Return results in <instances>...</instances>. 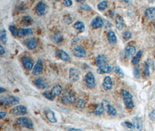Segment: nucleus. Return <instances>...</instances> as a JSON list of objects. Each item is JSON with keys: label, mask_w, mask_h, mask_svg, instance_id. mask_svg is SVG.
Returning <instances> with one entry per match:
<instances>
[{"label": "nucleus", "mask_w": 155, "mask_h": 131, "mask_svg": "<svg viewBox=\"0 0 155 131\" xmlns=\"http://www.w3.org/2000/svg\"><path fill=\"white\" fill-rule=\"evenodd\" d=\"M121 95L125 107L128 109H132L134 107L133 96L126 90H122Z\"/></svg>", "instance_id": "f257e3e1"}, {"label": "nucleus", "mask_w": 155, "mask_h": 131, "mask_svg": "<svg viewBox=\"0 0 155 131\" xmlns=\"http://www.w3.org/2000/svg\"><path fill=\"white\" fill-rule=\"evenodd\" d=\"M19 102V98L13 96H5L3 98H1V103L5 106H15L17 105Z\"/></svg>", "instance_id": "f03ea898"}, {"label": "nucleus", "mask_w": 155, "mask_h": 131, "mask_svg": "<svg viewBox=\"0 0 155 131\" xmlns=\"http://www.w3.org/2000/svg\"><path fill=\"white\" fill-rule=\"evenodd\" d=\"M17 124L22 127H26L29 130L33 129V124L32 121L26 117L19 118L17 119Z\"/></svg>", "instance_id": "7ed1b4c3"}, {"label": "nucleus", "mask_w": 155, "mask_h": 131, "mask_svg": "<svg viewBox=\"0 0 155 131\" xmlns=\"http://www.w3.org/2000/svg\"><path fill=\"white\" fill-rule=\"evenodd\" d=\"M84 82L86 85L90 89H93L96 85V80L95 76L91 72H88L85 75Z\"/></svg>", "instance_id": "20e7f679"}, {"label": "nucleus", "mask_w": 155, "mask_h": 131, "mask_svg": "<svg viewBox=\"0 0 155 131\" xmlns=\"http://www.w3.org/2000/svg\"><path fill=\"white\" fill-rule=\"evenodd\" d=\"M76 100V96L75 94L71 92V91H66L63 94L62 98V101L64 104L73 103Z\"/></svg>", "instance_id": "39448f33"}, {"label": "nucleus", "mask_w": 155, "mask_h": 131, "mask_svg": "<svg viewBox=\"0 0 155 131\" xmlns=\"http://www.w3.org/2000/svg\"><path fill=\"white\" fill-rule=\"evenodd\" d=\"M133 127L130 131H142L143 129L142 120L139 117H135L133 119Z\"/></svg>", "instance_id": "423d86ee"}, {"label": "nucleus", "mask_w": 155, "mask_h": 131, "mask_svg": "<svg viewBox=\"0 0 155 131\" xmlns=\"http://www.w3.org/2000/svg\"><path fill=\"white\" fill-rule=\"evenodd\" d=\"M46 9H47L46 4L43 1H40L37 4L35 7V12L37 14V15L40 17H42L45 15L46 12Z\"/></svg>", "instance_id": "0eeeda50"}, {"label": "nucleus", "mask_w": 155, "mask_h": 131, "mask_svg": "<svg viewBox=\"0 0 155 131\" xmlns=\"http://www.w3.org/2000/svg\"><path fill=\"white\" fill-rule=\"evenodd\" d=\"M12 114L14 115H23L27 113V108L23 105H19L14 107L12 110Z\"/></svg>", "instance_id": "6e6552de"}, {"label": "nucleus", "mask_w": 155, "mask_h": 131, "mask_svg": "<svg viewBox=\"0 0 155 131\" xmlns=\"http://www.w3.org/2000/svg\"><path fill=\"white\" fill-rule=\"evenodd\" d=\"M69 79L72 82H75L80 78V72L78 69L72 67L69 69Z\"/></svg>", "instance_id": "1a4fd4ad"}, {"label": "nucleus", "mask_w": 155, "mask_h": 131, "mask_svg": "<svg viewBox=\"0 0 155 131\" xmlns=\"http://www.w3.org/2000/svg\"><path fill=\"white\" fill-rule=\"evenodd\" d=\"M24 45L29 50H33L37 47L38 45L37 40L35 38H28L23 41Z\"/></svg>", "instance_id": "9d476101"}, {"label": "nucleus", "mask_w": 155, "mask_h": 131, "mask_svg": "<svg viewBox=\"0 0 155 131\" xmlns=\"http://www.w3.org/2000/svg\"><path fill=\"white\" fill-rule=\"evenodd\" d=\"M72 52L74 56L79 58L85 57L87 55L86 50L80 46L74 47L72 50Z\"/></svg>", "instance_id": "9b49d317"}, {"label": "nucleus", "mask_w": 155, "mask_h": 131, "mask_svg": "<svg viewBox=\"0 0 155 131\" xmlns=\"http://www.w3.org/2000/svg\"><path fill=\"white\" fill-rule=\"evenodd\" d=\"M22 62L24 67L28 71H31L33 67V60L29 56H25L22 59Z\"/></svg>", "instance_id": "f8f14e48"}, {"label": "nucleus", "mask_w": 155, "mask_h": 131, "mask_svg": "<svg viewBox=\"0 0 155 131\" xmlns=\"http://www.w3.org/2000/svg\"><path fill=\"white\" fill-rule=\"evenodd\" d=\"M34 84L36 88L40 90H44L48 88V85L45 81L41 77H37L34 80Z\"/></svg>", "instance_id": "ddd939ff"}, {"label": "nucleus", "mask_w": 155, "mask_h": 131, "mask_svg": "<svg viewBox=\"0 0 155 131\" xmlns=\"http://www.w3.org/2000/svg\"><path fill=\"white\" fill-rule=\"evenodd\" d=\"M55 54L56 56L62 61H68L70 59V56H69V54L66 51L63 50L61 49L57 50L55 52Z\"/></svg>", "instance_id": "4468645a"}, {"label": "nucleus", "mask_w": 155, "mask_h": 131, "mask_svg": "<svg viewBox=\"0 0 155 131\" xmlns=\"http://www.w3.org/2000/svg\"><path fill=\"white\" fill-rule=\"evenodd\" d=\"M104 24L103 20L100 17H97L91 21V26L93 29H97L100 28H102Z\"/></svg>", "instance_id": "2eb2a0df"}, {"label": "nucleus", "mask_w": 155, "mask_h": 131, "mask_svg": "<svg viewBox=\"0 0 155 131\" xmlns=\"http://www.w3.org/2000/svg\"><path fill=\"white\" fill-rule=\"evenodd\" d=\"M33 31L31 28H20L17 31V36L19 38H24L33 35Z\"/></svg>", "instance_id": "dca6fc26"}, {"label": "nucleus", "mask_w": 155, "mask_h": 131, "mask_svg": "<svg viewBox=\"0 0 155 131\" xmlns=\"http://www.w3.org/2000/svg\"><path fill=\"white\" fill-rule=\"evenodd\" d=\"M43 62L41 59H38L33 69L32 74L35 75H40L43 71Z\"/></svg>", "instance_id": "f3484780"}, {"label": "nucleus", "mask_w": 155, "mask_h": 131, "mask_svg": "<svg viewBox=\"0 0 155 131\" xmlns=\"http://www.w3.org/2000/svg\"><path fill=\"white\" fill-rule=\"evenodd\" d=\"M103 89L106 90H109L112 89L113 88V82L112 78L109 76H106L104 78L103 81Z\"/></svg>", "instance_id": "a211bd4d"}, {"label": "nucleus", "mask_w": 155, "mask_h": 131, "mask_svg": "<svg viewBox=\"0 0 155 131\" xmlns=\"http://www.w3.org/2000/svg\"><path fill=\"white\" fill-rule=\"evenodd\" d=\"M136 53V48L134 46H128L126 47L124 51V56L129 58L133 56Z\"/></svg>", "instance_id": "6ab92c4d"}, {"label": "nucleus", "mask_w": 155, "mask_h": 131, "mask_svg": "<svg viewBox=\"0 0 155 131\" xmlns=\"http://www.w3.org/2000/svg\"><path fill=\"white\" fill-rule=\"evenodd\" d=\"M112 71V67L108 64H105L102 66H101L98 68L97 73L99 74H109V73L111 72Z\"/></svg>", "instance_id": "aec40b11"}, {"label": "nucleus", "mask_w": 155, "mask_h": 131, "mask_svg": "<svg viewBox=\"0 0 155 131\" xmlns=\"http://www.w3.org/2000/svg\"><path fill=\"white\" fill-rule=\"evenodd\" d=\"M95 64L98 68L106 64V58L103 55H98L95 59Z\"/></svg>", "instance_id": "412c9836"}, {"label": "nucleus", "mask_w": 155, "mask_h": 131, "mask_svg": "<svg viewBox=\"0 0 155 131\" xmlns=\"http://www.w3.org/2000/svg\"><path fill=\"white\" fill-rule=\"evenodd\" d=\"M107 39H108V41L109 44L113 45V44H115L117 43V41H118L117 36L113 31L112 30L109 31L107 32Z\"/></svg>", "instance_id": "4be33fe9"}, {"label": "nucleus", "mask_w": 155, "mask_h": 131, "mask_svg": "<svg viewBox=\"0 0 155 131\" xmlns=\"http://www.w3.org/2000/svg\"><path fill=\"white\" fill-rule=\"evenodd\" d=\"M73 28L78 33H80L84 30L85 25L81 21H77L73 25Z\"/></svg>", "instance_id": "5701e85b"}, {"label": "nucleus", "mask_w": 155, "mask_h": 131, "mask_svg": "<svg viewBox=\"0 0 155 131\" xmlns=\"http://www.w3.org/2000/svg\"><path fill=\"white\" fill-rule=\"evenodd\" d=\"M145 17L148 19H153L155 18V8L151 7L146 9L144 12Z\"/></svg>", "instance_id": "b1692460"}, {"label": "nucleus", "mask_w": 155, "mask_h": 131, "mask_svg": "<svg viewBox=\"0 0 155 131\" xmlns=\"http://www.w3.org/2000/svg\"><path fill=\"white\" fill-rule=\"evenodd\" d=\"M45 115H46L47 118L48 119V120L50 122L56 123L57 122V119L56 118L55 113L51 110L48 109V110H46L45 111Z\"/></svg>", "instance_id": "393cba45"}, {"label": "nucleus", "mask_w": 155, "mask_h": 131, "mask_svg": "<svg viewBox=\"0 0 155 131\" xmlns=\"http://www.w3.org/2000/svg\"><path fill=\"white\" fill-rule=\"evenodd\" d=\"M115 23H116V26L117 28V29L119 30H121L124 26V21L123 18L118 15L116 18V20H115Z\"/></svg>", "instance_id": "a878e982"}, {"label": "nucleus", "mask_w": 155, "mask_h": 131, "mask_svg": "<svg viewBox=\"0 0 155 131\" xmlns=\"http://www.w3.org/2000/svg\"><path fill=\"white\" fill-rule=\"evenodd\" d=\"M52 40L56 43V44H61L62 43L63 40V37L62 35L60 33H55L52 36Z\"/></svg>", "instance_id": "bb28decb"}, {"label": "nucleus", "mask_w": 155, "mask_h": 131, "mask_svg": "<svg viewBox=\"0 0 155 131\" xmlns=\"http://www.w3.org/2000/svg\"><path fill=\"white\" fill-rule=\"evenodd\" d=\"M52 94L56 97V96H59L62 91V88L61 85H56L52 87L51 90H50Z\"/></svg>", "instance_id": "cd10ccee"}, {"label": "nucleus", "mask_w": 155, "mask_h": 131, "mask_svg": "<svg viewBox=\"0 0 155 131\" xmlns=\"http://www.w3.org/2000/svg\"><path fill=\"white\" fill-rule=\"evenodd\" d=\"M32 22H33V19L30 16H24L22 18L21 23L23 26H27L29 25H32Z\"/></svg>", "instance_id": "c85d7f7f"}, {"label": "nucleus", "mask_w": 155, "mask_h": 131, "mask_svg": "<svg viewBox=\"0 0 155 131\" xmlns=\"http://www.w3.org/2000/svg\"><path fill=\"white\" fill-rule=\"evenodd\" d=\"M105 108L103 106L102 103V104H98L95 108L94 113L97 115H100L102 114H103V112L105 111Z\"/></svg>", "instance_id": "c756f323"}, {"label": "nucleus", "mask_w": 155, "mask_h": 131, "mask_svg": "<svg viewBox=\"0 0 155 131\" xmlns=\"http://www.w3.org/2000/svg\"><path fill=\"white\" fill-rule=\"evenodd\" d=\"M142 55V50H139L138 51V52L137 53L136 55L134 56L132 59V63L134 65H138V63L140 61V59L141 58V56Z\"/></svg>", "instance_id": "7c9ffc66"}, {"label": "nucleus", "mask_w": 155, "mask_h": 131, "mask_svg": "<svg viewBox=\"0 0 155 131\" xmlns=\"http://www.w3.org/2000/svg\"><path fill=\"white\" fill-rule=\"evenodd\" d=\"M0 39L1 41L4 43V44H6L7 42V33H6V31L5 29H2L1 30L0 32Z\"/></svg>", "instance_id": "2f4dec72"}, {"label": "nucleus", "mask_w": 155, "mask_h": 131, "mask_svg": "<svg viewBox=\"0 0 155 131\" xmlns=\"http://www.w3.org/2000/svg\"><path fill=\"white\" fill-rule=\"evenodd\" d=\"M106 109H107V112H108V114H110V115L116 116L118 114L116 110L113 106L110 105V104L106 107Z\"/></svg>", "instance_id": "473e14b6"}, {"label": "nucleus", "mask_w": 155, "mask_h": 131, "mask_svg": "<svg viewBox=\"0 0 155 131\" xmlns=\"http://www.w3.org/2000/svg\"><path fill=\"white\" fill-rule=\"evenodd\" d=\"M149 65L147 62H144L143 65V75L144 77H147L149 75Z\"/></svg>", "instance_id": "72a5a7b5"}, {"label": "nucleus", "mask_w": 155, "mask_h": 131, "mask_svg": "<svg viewBox=\"0 0 155 131\" xmlns=\"http://www.w3.org/2000/svg\"><path fill=\"white\" fill-rule=\"evenodd\" d=\"M86 105V102L84 101V100L82 99V98H79L77 100V104H76V107H77V109H80V110H82L84 108Z\"/></svg>", "instance_id": "f704fd0d"}, {"label": "nucleus", "mask_w": 155, "mask_h": 131, "mask_svg": "<svg viewBox=\"0 0 155 131\" xmlns=\"http://www.w3.org/2000/svg\"><path fill=\"white\" fill-rule=\"evenodd\" d=\"M114 71L115 72V73H116L118 75H119L120 77H124V72L123 71L122 69L119 66H118V65L115 66L114 67Z\"/></svg>", "instance_id": "c9c22d12"}, {"label": "nucleus", "mask_w": 155, "mask_h": 131, "mask_svg": "<svg viewBox=\"0 0 155 131\" xmlns=\"http://www.w3.org/2000/svg\"><path fill=\"white\" fill-rule=\"evenodd\" d=\"M107 4H108V2L107 1H103L101 2H99L98 5H97V8L100 11H103V10H105L106 7H107Z\"/></svg>", "instance_id": "e433bc0d"}, {"label": "nucleus", "mask_w": 155, "mask_h": 131, "mask_svg": "<svg viewBox=\"0 0 155 131\" xmlns=\"http://www.w3.org/2000/svg\"><path fill=\"white\" fill-rule=\"evenodd\" d=\"M43 96L47 98V99L50 100H53L54 99V98L55 97L52 93H51V91H45L43 93Z\"/></svg>", "instance_id": "4c0bfd02"}, {"label": "nucleus", "mask_w": 155, "mask_h": 131, "mask_svg": "<svg viewBox=\"0 0 155 131\" xmlns=\"http://www.w3.org/2000/svg\"><path fill=\"white\" fill-rule=\"evenodd\" d=\"M9 29L11 33H12V35L14 36H17L18 30H17V28H16L15 26H14V25H10L9 26Z\"/></svg>", "instance_id": "58836bf2"}, {"label": "nucleus", "mask_w": 155, "mask_h": 131, "mask_svg": "<svg viewBox=\"0 0 155 131\" xmlns=\"http://www.w3.org/2000/svg\"><path fill=\"white\" fill-rule=\"evenodd\" d=\"M131 36H132L131 32L128 31V30H127L123 33V38H124V40H125L126 41L130 40L131 38Z\"/></svg>", "instance_id": "ea45409f"}, {"label": "nucleus", "mask_w": 155, "mask_h": 131, "mask_svg": "<svg viewBox=\"0 0 155 131\" xmlns=\"http://www.w3.org/2000/svg\"><path fill=\"white\" fill-rule=\"evenodd\" d=\"M65 23H66V24H70L71 23H72L73 19L70 17V16H66L65 18L63 19Z\"/></svg>", "instance_id": "a19ab883"}, {"label": "nucleus", "mask_w": 155, "mask_h": 131, "mask_svg": "<svg viewBox=\"0 0 155 131\" xmlns=\"http://www.w3.org/2000/svg\"><path fill=\"white\" fill-rule=\"evenodd\" d=\"M134 75L136 77H138L139 76V69L138 66L136 67L134 69Z\"/></svg>", "instance_id": "79ce46f5"}, {"label": "nucleus", "mask_w": 155, "mask_h": 131, "mask_svg": "<svg viewBox=\"0 0 155 131\" xmlns=\"http://www.w3.org/2000/svg\"><path fill=\"white\" fill-rule=\"evenodd\" d=\"M73 4V2L71 0H65V1H63V4L65 7H70Z\"/></svg>", "instance_id": "37998d69"}, {"label": "nucleus", "mask_w": 155, "mask_h": 131, "mask_svg": "<svg viewBox=\"0 0 155 131\" xmlns=\"http://www.w3.org/2000/svg\"><path fill=\"white\" fill-rule=\"evenodd\" d=\"M149 117H150L151 120L155 121V108L154 109V110L150 113Z\"/></svg>", "instance_id": "c03bdc74"}, {"label": "nucleus", "mask_w": 155, "mask_h": 131, "mask_svg": "<svg viewBox=\"0 0 155 131\" xmlns=\"http://www.w3.org/2000/svg\"><path fill=\"white\" fill-rule=\"evenodd\" d=\"M81 8L82 9H83V10H86V11H88V10H89L91 8L89 7V5H87V4H83V5H81Z\"/></svg>", "instance_id": "a18cd8bd"}, {"label": "nucleus", "mask_w": 155, "mask_h": 131, "mask_svg": "<svg viewBox=\"0 0 155 131\" xmlns=\"http://www.w3.org/2000/svg\"><path fill=\"white\" fill-rule=\"evenodd\" d=\"M5 53V50L2 45L0 46V55L3 56Z\"/></svg>", "instance_id": "49530a36"}, {"label": "nucleus", "mask_w": 155, "mask_h": 131, "mask_svg": "<svg viewBox=\"0 0 155 131\" xmlns=\"http://www.w3.org/2000/svg\"><path fill=\"white\" fill-rule=\"evenodd\" d=\"M6 115V112H4V111H1L0 112V117H1V118H4Z\"/></svg>", "instance_id": "de8ad7c7"}, {"label": "nucleus", "mask_w": 155, "mask_h": 131, "mask_svg": "<svg viewBox=\"0 0 155 131\" xmlns=\"http://www.w3.org/2000/svg\"><path fill=\"white\" fill-rule=\"evenodd\" d=\"M69 131H83L81 129H79V128H69Z\"/></svg>", "instance_id": "09e8293b"}, {"label": "nucleus", "mask_w": 155, "mask_h": 131, "mask_svg": "<svg viewBox=\"0 0 155 131\" xmlns=\"http://www.w3.org/2000/svg\"><path fill=\"white\" fill-rule=\"evenodd\" d=\"M5 89L4 88H2V87L0 88V93H3V92H5Z\"/></svg>", "instance_id": "8fccbe9b"}, {"label": "nucleus", "mask_w": 155, "mask_h": 131, "mask_svg": "<svg viewBox=\"0 0 155 131\" xmlns=\"http://www.w3.org/2000/svg\"><path fill=\"white\" fill-rule=\"evenodd\" d=\"M77 2H83V1H81V0H78V1H77Z\"/></svg>", "instance_id": "3c124183"}, {"label": "nucleus", "mask_w": 155, "mask_h": 131, "mask_svg": "<svg viewBox=\"0 0 155 131\" xmlns=\"http://www.w3.org/2000/svg\"><path fill=\"white\" fill-rule=\"evenodd\" d=\"M154 26H155V20H154Z\"/></svg>", "instance_id": "603ef678"}]
</instances>
